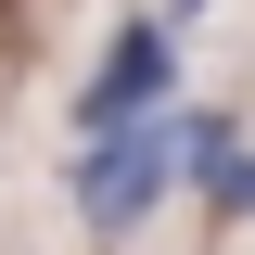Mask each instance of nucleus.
Listing matches in <instances>:
<instances>
[{
    "label": "nucleus",
    "instance_id": "f257e3e1",
    "mask_svg": "<svg viewBox=\"0 0 255 255\" xmlns=\"http://www.w3.org/2000/svg\"><path fill=\"white\" fill-rule=\"evenodd\" d=\"M166 179H179V128H153V115L140 128H102L90 153H77V217L115 243V230H140L166 204Z\"/></svg>",
    "mask_w": 255,
    "mask_h": 255
},
{
    "label": "nucleus",
    "instance_id": "f03ea898",
    "mask_svg": "<svg viewBox=\"0 0 255 255\" xmlns=\"http://www.w3.org/2000/svg\"><path fill=\"white\" fill-rule=\"evenodd\" d=\"M166 77H179V38H166V26H115L102 77L77 90V128H90V140H102V128H140V115L166 102Z\"/></svg>",
    "mask_w": 255,
    "mask_h": 255
},
{
    "label": "nucleus",
    "instance_id": "7ed1b4c3",
    "mask_svg": "<svg viewBox=\"0 0 255 255\" xmlns=\"http://www.w3.org/2000/svg\"><path fill=\"white\" fill-rule=\"evenodd\" d=\"M204 204H217V217H255V153H243V140H230V166L204 179Z\"/></svg>",
    "mask_w": 255,
    "mask_h": 255
}]
</instances>
